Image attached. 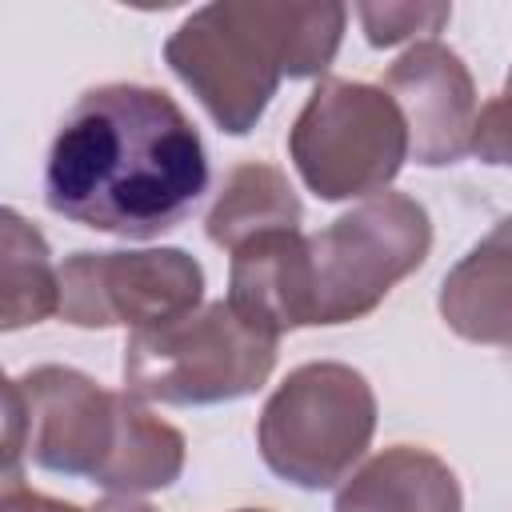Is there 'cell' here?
I'll return each instance as SVG.
<instances>
[{"label":"cell","mask_w":512,"mask_h":512,"mask_svg":"<svg viewBox=\"0 0 512 512\" xmlns=\"http://www.w3.org/2000/svg\"><path fill=\"white\" fill-rule=\"evenodd\" d=\"M228 308L264 336L312 328V280L308 236L300 228L264 232L232 252Z\"/></svg>","instance_id":"cell-10"},{"label":"cell","mask_w":512,"mask_h":512,"mask_svg":"<svg viewBox=\"0 0 512 512\" xmlns=\"http://www.w3.org/2000/svg\"><path fill=\"white\" fill-rule=\"evenodd\" d=\"M276 368V336L248 328L228 300L140 328L124 344V388L160 404H224L252 396Z\"/></svg>","instance_id":"cell-3"},{"label":"cell","mask_w":512,"mask_h":512,"mask_svg":"<svg viewBox=\"0 0 512 512\" xmlns=\"http://www.w3.org/2000/svg\"><path fill=\"white\" fill-rule=\"evenodd\" d=\"M444 324L488 348H512V216H504L440 284Z\"/></svg>","instance_id":"cell-11"},{"label":"cell","mask_w":512,"mask_h":512,"mask_svg":"<svg viewBox=\"0 0 512 512\" xmlns=\"http://www.w3.org/2000/svg\"><path fill=\"white\" fill-rule=\"evenodd\" d=\"M376 432L372 384L336 360L300 364L268 396L256 444L264 464L308 492L332 488L352 472Z\"/></svg>","instance_id":"cell-4"},{"label":"cell","mask_w":512,"mask_h":512,"mask_svg":"<svg viewBox=\"0 0 512 512\" xmlns=\"http://www.w3.org/2000/svg\"><path fill=\"white\" fill-rule=\"evenodd\" d=\"M300 200L288 184V176L272 164L248 160L236 164L204 220L208 240L236 252L240 244L264 236V232H284V228H300Z\"/></svg>","instance_id":"cell-13"},{"label":"cell","mask_w":512,"mask_h":512,"mask_svg":"<svg viewBox=\"0 0 512 512\" xmlns=\"http://www.w3.org/2000/svg\"><path fill=\"white\" fill-rule=\"evenodd\" d=\"M348 8L336 0H224L196 8L164 44V64L192 88L220 132L244 136L280 80L320 76L340 48Z\"/></svg>","instance_id":"cell-2"},{"label":"cell","mask_w":512,"mask_h":512,"mask_svg":"<svg viewBox=\"0 0 512 512\" xmlns=\"http://www.w3.org/2000/svg\"><path fill=\"white\" fill-rule=\"evenodd\" d=\"M356 16L364 24V36L372 48H392L412 36H432L452 20V4L440 0H364L356 4Z\"/></svg>","instance_id":"cell-16"},{"label":"cell","mask_w":512,"mask_h":512,"mask_svg":"<svg viewBox=\"0 0 512 512\" xmlns=\"http://www.w3.org/2000/svg\"><path fill=\"white\" fill-rule=\"evenodd\" d=\"M204 188L208 156L196 124L148 84L88 88L44 164V200L56 216L128 240L176 228Z\"/></svg>","instance_id":"cell-1"},{"label":"cell","mask_w":512,"mask_h":512,"mask_svg":"<svg viewBox=\"0 0 512 512\" xmlns=\"http://www.w3.org/2000/svg\"><path fill=\"white\" fill-rule=\"evenodd\" d=\"M24 408V452L44 472L100 480L120 440L124 392L100 388L92 376L60 364L32 368L12 380Z\"/></svg>","instance_id":"cell-8"},{"label":"cell","mask_w":512,"mask_h":512,"mask_svg":"<svg viewBox=\"0 0 512 512\" xmlns=\"http://www.w3.org/2000/svg\"><path fill=\"white\" fill-rule=\"evenodd\" d=\"M404 124H408V156L424 168L456 164L472 152L476 132V84L468 64L440 40L412 44L396 64H388L380 84Z\"/></svg>","instance_id":"cell-9"},{"label":"cell","mask_w":512,"mask_h":512,"mask_svg":"<svg viewBox=\"0 0 512 512\" xmlns=\"http://www.w3.org/2000/svg\"><path fill=\"white\" fill-rule=\"evenodd\" d=\"M92 512H156V508L144 504V500H136V496H108V500H100Z\"/></svg>","instance_id":"cell-19"},{"label":"cell","mask_w":512,"mask_h":512,"mask_svg":"<svg viewBox=\"0 0 512 512\" xmlns=\"http://www.w3.org/2000/svg\"><path fill=\"white\" fill-rule=\"evenodd\" d=\"M236 512H264V508H236Z\"/></svg>","instance_id":"cell-20"},{"label":"cell","mask_w":512,"mask_h":512,"mask_svg":"<svg viewBox=\"0 0 512 512\" xmlns=\"http://www.w3.org/2000/svg\"><path fill=\"white\" fill-rule=\"evenodd\" d=\"M288 156L320 200L376 196L408 160V124L384 88L328 76L296 112Z\"/></svg>","instance_id":"cell-6"},{"label":"cell","mask_w":512,"mask_h":512,"mask_svg":"<svg viewBox=\"0 0 512 512\" xmlns=\"http://www.w3.org/2000/svg\"><path fill=\"white\" fill-rule=\"evenodd\" d=\"M0 512H84V508L64 504V500H52V496H44V492H32V488H24V484H4Z\"/></svg>","instance_id":"cell-18"},{"label":"cell","mask_w":512,"mask_h":512,"mask_svg":"<svg viewBox=\"0 0 512 512\" xmlns=\"http://www.w3.org/2000/svg\"><path fill=\"white\" fill-rule=\"evenodd\" d=\"M456 472L428 448L392 444L364 460L336 492V512H460Z\"/></svg>","instance_id":"cell-12"},{"label":"cell","mask_w":512,"mask_h":512,"mask_svg":"<svg viewBox=\"0 0 512 512\" xmlns=\"http://www.w3.org/2000/svg\"><path fill=\"white\" fill-rule=\"evenodd\" d=\"M472 156L484 160V164L512 168V72H508L500 96H492V100L480 108V116H476Z\"/></svg>","instance_id":"cell-17"},{"label":"cell","mask_w":512,"mask_h":512,"mask_svg":"<svg viewBox=\"0 0 512 512\" xmlns=\"http://www.w3.org/2000/svg\"><path fill=\"white\" fill-rule=\"evenodd\" d=\"M432 248V220L404 192H376L308 236L312 328L368 316Z\"/></svg>","instance_id":"cell-5"},{"label":"cell","mask_w":512,"mask_h":512,"mask_svg":"<svg viewBox=\"0 0 512 512\" xmlns=\"http://www.w3.org/2000/svg\"><path fill=\"white\" fill-rule=\"evenodd\" d=\"M204 268L180 248L76 252L60 264V316L76 328H156L196 312Z\"/></svg>","instance_id":"cell-7"},{"label":"cell","mask_w":512,"mask_h":512,"mask_svg":"<svg viewBox=\"0 0 512 512\" xmlns=\"http://www.w3.org/2000/svg\"><path fill=\"white\" fill-rule=\"evenodd\" d=\"M180 468H184V436L168 420L152 416L132 392H124L120 440L96 484L116 496H140V492L168 488L180 476Z\"/></svg>","instance_id":"cell-15"},{"label":"cell","mask_w":512,"mask_h":512,"mask_svg":"<svg viewBox=\"0 0 512 512\" xmlns=\"http://www.w3.org/2000/svg\"><path fill=\"white\" fill-rule=\"evenodd\" d=\"M0 288H4V332L28 328L60 312V268L44 236L16 212H0Z\"/></svg>","instance_id":"cell-14"}]
</instances>
